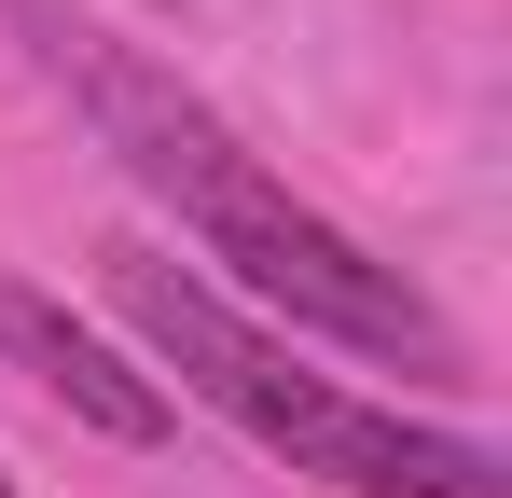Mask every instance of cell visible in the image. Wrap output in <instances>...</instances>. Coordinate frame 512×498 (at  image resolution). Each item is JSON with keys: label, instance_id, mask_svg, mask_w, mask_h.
<instances>
[{"label": "cell", "instance_id": "obj_1", "mask_svg": "<svg viewBox=\"0 0 512 498\" xmlns=\"http://www.w3.org/2000/svg\"><path fill=\"white\" fill-rule=\"evenodd\" d=\"M0 14L28 28L42 83L97 125V153H125L139 194H167L180 222H194V249H208L250 305H277L291 332H319V346H346V360L457 374L443 305H429L402 263H374L346 222H319V208H305V194H291V180H277V166H263L167 56H139L125 28H97V14H70V0H0Z\"/></svg>", "mask_w": 512, "mask_h": 498}, {"label": "cell", "instance_id": "obj_2", "mask_svg": "<svg viewBox=\"0 0 512 498\" xmlns=\"http://www.w3.org/2000/svg\"><path fill=\"white\" fill-rule=\"evenodd\" d=\"M111 319L139 332L208 415H236L263 457H291L305 485H346V498H512L499 443L429 429V415H402V402H360L346 374H305L277 332H250L208 277H180L153 249H111Z\"/></svg>", "mask_w": 512, "mask_h": 498}, {"label": "cell", "instance_id": "obj_3", "mask_svg": "<svg viewBox=\"0 0 512 498\" xmlns=\"http://www.w3.org/2000/svg\"><path fill=\"white\" fill-rule=\"evenodd\" d=\"M0 360H14L42 402H70L84 429H111V443H167V388H153L111 332H84L56 291H28V277H0Z\"/></svg>", "mask_w": 512, "mask_h": 498}, {"label": "cell", "instance_id": "obj_4", "mask_svg": "<svg viewBox=\"0 0 512 498\" xmlns=\"http://www.w3.org/2000/svg\"><path fill=\"white\" fill-rule=\"evenodd\" d=\"M0 498H14V471H0Z\"/></svg>", "mask_w": 512, "mask_h": 498}]
</instances>
